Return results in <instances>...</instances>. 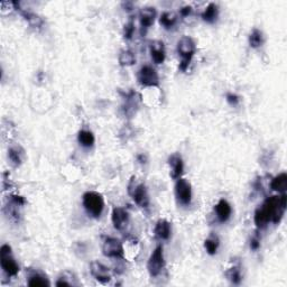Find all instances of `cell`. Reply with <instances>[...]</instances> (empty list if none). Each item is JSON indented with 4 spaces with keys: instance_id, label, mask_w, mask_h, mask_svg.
I'll return each instance as SVG.
<instances>
[{
    "instance_id": "obj_1",
    "label": "cell",
    "mask_w": 287,
    "mask_h": 287,
    "mask_svg": "<svg viewBox=\"0 0 287 287\" xmlns=\"http://www.w3.org/2000/svg\"><path fill=\"white\" fill-rule=\"evenodd\" d=\"M286 201L287 197L285 193H282L280 196H269L265 200L260 207L265 212V214L267 215L269 222L278 224L282 221L286 211Z\"/></svg>"
},
{
    "instance_id": "obj_2",
    "label": "cell",
    "mask_w": 287,
    "mask_h": 287,
    "mask_svg": "<svg viewBox=\"0 0 287 287\" xmlns=\"http://www.w3.org/2000/svg\"><path fill=\"white\" fill-rule=\"evenodd\" d=\"M82 205L90 218L99 219L104 210V198L98 192H86L82 195Z\"/></svg>"
},
{
    "instance_id": "obj_3",
    "label": "cell",
    "mask_w": 287,
    "mask_h": 287,
    "mask_svg": "<svg viewBox=\"0 0 287 287\" xmlns=\"http://www.w3.org/2000/svg\"><path fill=\"white\" fill-rule=\"evenodd\" d=\"M176 51H178V54L181 56L179 68L182 72H185L196 53L195 41L190 36L181 37L178 42V45H176Z\"/></svg>"
},
{
    "instance_id": "obj_4",
    "label": "cell",
    "mask_w": 287,
    "mask_h": 287,
    "mask_svg": "<svg viewBox=\"0 0 287 287\" xmlns=\"http://www.w3.org/2000/svg\"><path fill=\"white\" fill-rule=\"evenodd\" d=\"M128 194L141 209H148L151 200H149L147 188L144 182L137 180L136 176H131L128 183Z\"/></svg>"
},
{
    "instance_id": "obj_5",
    "label": "cell",
    "mask_w": 287,
    "mask_h": 287,
    "mask_svg": "<svg viewBox=\"0 0 287 287\" xmlns=\"http://www.w3.org/2000/svg\"><path fill=\"white\" fill-rule=\"evenodd\" d=\"M0 264L3 273L8 277H15L20 271L19 265L12 256V249L9 245H2L0 248Z\"/></svg>"
},
{
    "instance_id": "obj_6",
    "label": "cell",
    "mask_w": 287,
    "mask_h": 287,
    "mask_svg": "<svg viewBox=\"0 0 287 287\" xmlns=\"http://www.w3.org/2000/svg\"><path fill=\"white\" fill-rule=\"evenodd\" d=\"M122 95H123L122 112L125 114V117L128 119L134 118L137 111H138L139 105L141 103V95L135 90H130Z\"/></svg>"
},
{
    "instance_id": "obj_7",
    "label": "cell",
    "mask_w": 287,
    "mask_h": 287,
    "mask_svg": "<svg viewBox=\"0 0 287 287\" xmlns=\"http://www.w3.org/2000/svg\"><path fill=\"white\" fill-rule=\"evenodd\" d=\"M174 193L176 201L183 206H189L192 202V187L187 179L180 178L176 180Z\"/></svg>"
},
{
    "instance_id": "obj_8",
    "label": "cell",
    "mask_w": 287,
    "mask_h": 287,
    "mask_svg": "<svg viewBox=\"0 0 287 287\" xmlns=\"http://www.w3.org/2000/svg\"><path fill=\"white\" fill-rule=\"evenodd\" d=\"M137 81L141 87L153 88L160 86V76L151 65H143L137 73Z\"/></svg>"
},
{
    "instance_id": "obj_9",
    "label": "cell",
    "mask_w": 287,
    "mask_h": 287,
    "mask_svg": "<svg viewBox=\"0 0 287 287\" xmlns=\"http://www.w3.org/2000/svg\"><path fill=\"white\" fill-rule=\"evenodd\" d=\"M165 267V259L164 253H163V246L158 245L152 255L149 256L147 262V271L151 277H156L161 274L163 268Z\"/></svg>"
},
{
    "instance_id": "obj_10",
    "label": "cell",
    "mask_w": 287,
    "mask_h": 287,
    "mask_svg": "<svg viewBox=\"0 0 287 287\" xmlns=\"http://www.w3.org/2000/svg\"><path fill=\"white\" fill-rule=\"evenodd\" d=\"M102 253L105 257L113 259H123L125 257V249L122 242L112 237H105L102 245Z\"/></svg>"
},
{
    "instance_id": "obj_11",
    "label": "cell",
    "mask_w": 287,
    "mask_h": 287,
    "mask_svg": "<svg viewBox=\"0 0 287 287\" xmlns=\"http://www.w3.org/2000/svg\"><path fill=\"white\" fill-rule=\"evenodd\" d=\"M26 204V201L23 196L12 194L9 197L7 205L5 207V213L10 221L19 223L20 221V207Z\"/></svg>"
},
{
    "instance_id": "obj_12",
    "label": "cell",
    "mask_w": 287,
    "mask_h": 287,
    "mask_svg": "<svg viewBox=\"0 0 287 287\" xmlns=\"http://www.w3.org/2000/svg\"><path fill=\"white\" fill-rule=\"evenodd\" d=\"M90 273L101 284H108L111 281V272L102 263L95 260L90 264Z\"/></svg>"
},
{
    "instance_id": "obj_13",
    "label": "cell",
    "mask_w": 287,
    "mask_h": 287,
    "mask_svg": "<svg viewBox=\"0 0 287 287\" xmlns=\"http://www.w3.org/2000/svg\"><path fill=\"white\" fill-rule=\"evenodd\" d=\"M156 9L154 7H145L139 11V21H140V27H141V36H144L147 33L148 28L154 24L156 18Z\"/></svg>"
},
{
    "instance_id": "obj_14",
    "label": "cell",
    "mask_w": 287,
    "mask_h": 287,
    "mask_svg": "<svg viewBox=\"0 0 287 287\" xmlns=\"http://www.w3.org/2000/svg\"><path fill=\"white\" fill-rule=\"evenodd\" d=\"M111 221L116 230L123 231L129 224V213L123 207H114L111 213Z\"/></svg>"
},
{
    "instance_id": "obj_15",
    "label": "cell",
    "mask_w": 287,
    "mask_h": 287,
    "mask_svg": "<svg viewBox=\"0 0 287 287\" xmlns=\"http://www.w3.org/2000/svg\"><path fill=\"white\" fill-rule=\"evenodd\" d=\"M169 165H170V175L173 180H178L180 178H182L183 171H184V163L183 158L180 155L179 153H174L170 155L169 160Z\"/></svg>"
},
{
    "instance_id": "obj_16",
    "label": "cell",
    "mask_w": 287,
    "mask_h": 287,
    "mask_svg": "<svg viewBox=\"0 0 287 287\" xmlns=\"http://www.w3.org/2000/svg\"><path fill=\"white\" fill-rule=\"evenodd\" d=\"M149 53H151L153 62L156 65H161L164 63L166 57L164 43L161 41H154L151 44V46H149Z\"/></svg>"
},
{
    "instance_id": "obj_17",
    "label": "cell",
    "mask_w": 287,
    "mask_h": 287,
    "mask_svg": "<svg viewBox=\"0 0 287 287\" xmlns=\"http://www.w3.org/2000/svg\"><path fill=\"white\" fill-rule=\"evenodd\" d=\"M11 5L15 7V9L17 11L20 12V15L24 17V18L28 21L29 25L32 26L34 28H41L43 26V20L39 16H37L36 14H34L33 11H29L27 9H24V8L20 7V3L19 2H16V1H12Z\"/></svg>"
},
{
    "instance_id": "obj_18",
    "label": "cell",
    "mask_w": 287,
    "mask_h": 287,
    "mask_svg": "<svg viewBox=\"0 0 287 287\" xmlns=\"http://www.w3.org/2000/svg\"><path fill=\"white\" fill-rule=\"evenodd\" d=\"M214 212L215 214H217V218L218 220L221 223H224L229 221V219L231 218V214H232V207L230 205V203H229L227 200H220L217 205L214 206Z\"/></svg>"
},
{
    "instance_id": "obj_19",
    "label": "cell",
    "mask_w": 287,
    "mask_h": 287,
    "mask_svg": "<svg viewBox=\"0 0 287 287\" xmlns=\"http://www.w3.org/2000/svg\"><path fill=\"white\" fill-rule=\"evenodd\" d=\"M154 233L160 240H169L172 233L171 223L165 219H160L154 228Z\"/></svg>"
},
{
    "instance_id": "obj_20",
    "label": "cell",
    "mask_w": 287,
    "mask_h": 287,
    "mask_svg": "<svg viewBox=\"0 0 287 287\" xmlns=\"http://www.w3.org/2000/svg\"><path fill=\"white\" fill-rule=\"evenodd\" d=\"M8 158L12 166L19 167L24 163L25 160V151L20 145H15L8 149Z\"/></svg>"
},
{
    "instance_id": "obj_21",
    "label": "cell",
    "mask_w": 287,
    "mask_h": 287,
    "mask_svg": "<svg viewBox=\"0 0 287 287\" xmlns=\"http://www.w3.org/2000/svg\"><path fill=\"white\" fill-rule=\"evenodd\" d=\"M201 17H202V19L207 24L215 23L219 17V7L217 3H214V2L209 3L204 9V11L202 12Z\"/></svg>"
},
{
    "instance_id": "obj_22",
    "label": "cell",
    "mask_w": 287,
    "mask_h": 287,
    "mask_svg": "<svg viewBox=\"0 0 287 287\" xmlns=\"http://www.w3.org/2000/svg\"><path fill=\"white\" fill-rule=\"evenodd\" d=\"M271 189L273 191L278 192V193H285L287 190V174L285 172H282L278 175H276L275 178H273L271 182Z\"/></svg>"
},
{
    "instance_id": "obj_23",
    "label": "cell",
    "mask_w": 287,
    "mask_h": 287,
    "mask_svg": "<svg viewBox=\"0 0 287 287\" xmlns=\"http://www.w3.org/2000/svg\"><path fill=\"white\" fill-rule=\"evenodd\" d=\"M95 136L92 131L87 129H81L78 132V143L85 148H91L95 145Z\"/></svg>"
},
{
    "instance_id": "obj_24",
    "label": "cell",
    "mask_w": 287,
    "mask_h": 287,
    "mask_svg": "<svg viewBox=\"0 0 287 287\" xmlns=\"http://www.w3.org/2000/svg\"><path fill=\"white\" fill-rule=\"evenodd\" d=\"M27 284L29 286L37 287V286H50L51 283L48 282L47 278L39 272H32L27 277Z\"/></svg>"
},
{
    "instance_id": "obj_25",
    "label": "cell",
    "mask_w": 287,
    "mask_h": 287,
    "mask_svg": "<svg viewBox=\"0 0 287 287\" xmlns=\"http://www.w3.org/2000/svg\"><path fill=\"white\" fill-rule=\"evenodd\" d=\"M248 43H249V46L251 48H255V50L262 47L265 43L264 33L258 28H254L253 30H251V33L249 34Z\"/></svg>"
},
{
    "instance_id": "obj_26",
    "label": "cell",
    "mask_w": 287,
    "mask_h": 287,
    "mask_svg": "<svg viewBox=\"0 0 287 287\" xmlns=\"http://www.w3.org/2000/svg\"><path fill=\"white\" fill-rule=\"evenodd\" d=\"M178 23V16L174 12L164 11L160 17V24L163 28L172 29Z\"/></svg>"
},
{
    "instance_id": "obj_27",
    "label": "cell",
    "mask_w": 287,
    "mask_h": 287,
    "mask_svg": "<svg viewBox=\"0 0 287 287\" xmlns=\"http://www.w3.org/2000/svg\"><path fill=\"white\" fill-rule=\"evenodd\" d=\"M219 246H220V239L217 235H214V233L210 235V237L206 238L204 241V247H205L206 253L211 256H214L218 253Z\"/></svg>"
},
{
    "instance_id": "obj_28",
    "label": "cell",
    "mask_w": 287,
    "mask_h": 287,
    "mask_svg": "<svg viewBox=\"0 0 287 287\" xmlns=\"http://www.w3.org/2000/svg\"><path fill=\"white\" fill-rule=\"evenodd\" d=\"M226 276L233 285H239L242 281V274L240 265H233L226 272Z\"/></svg>"
},
{
    "instance_id": "obj_29",
    "label": "cell",
    "mask_w": 287,
    "mask_h": 287,
    "mask_svg": "<svg viewBox=\"0 0 287 287\" xmlns=\"http://www.w3.org/2000/svg\"><path fill=\"white\" fill-rule=\"evenodd\" d=\"M254 222L256 224V227H257V230H264V229H266L269 224V220L267 218V215L265 214V212L262 210V207L260 206L255 211Z\"/></svg>"
},
{
    "instance_id": "obj_30",
    "label": "cell",
    "mask_w": 287,
    "mask_h": 287,
    "mask_svg": "<svg viewBox=\"0 0 287 287\" xmlns=\"http://www.w3.org/2000/svg\"><path fill=\"white\" fill-rule=\"evenodd\" d=\"M119 64L121 66H131L136 64V54L130 50H122L119 54Z\"/></svg>"
},
{
    "instance_id": "obj_31",
    "label": "cell",
    "mask_w": 287,
    "mask_h": 287,
    "mask_svg": "<svg viewBox=\"0 0 287 287\" xmlns=\"http://www.w3.org/2000/svg\"><path fill=\"white\" fill-rule=\"evenodd\" d=\"M135 34V23L132 19H129V21L123 26V38L126 41H130Z\"/></svg>"
},
{
    "instance_id": "obj_32",
    "label": "cell",
    "mask_w": 287,
    "mask_h": 287,
    "mask_svg": "<svg viewBox=\"0 0 287 287\" xmlns=\"http://www.w3.org/2000/svg\"><path fill=\"white\" fill-rule=\"evenodd\" d=\"M259 248H260V236H259V232L256 231L250 239V249L256 251Z\"/></svg>"
},
{
    "instance_id": "obj_33",
    "label": "cell",
    "mask_w": 287,
    "mask_h": 287,
    "mask_svg": "<svg viewBox=\"0 0 287 287\" xmlns=\"http://www.w3.org/2000/svg\"><path fill=\"white\" fill-rule=\"evenodd\" d=\"M226 99H227V102L230 105H232V107H237V105L240 102L239 96H238L236 94H233V92H228L226 96Z\"/></svg>"
},
{
    "instance_id": "obj_34",
    "label": "cell",
    "mask_w": 287,
    "mask_h": 287,
    "mask_svg": "<svg viewBox=\"0 0 287 287\" xmlns=\"http://www.w3.org/2000/svg\"><path fill=\"white\" fill-rule=\"evenodd\" d=\"M193 8L191 6H184L180 9V15L182 17H188L189 15H191Z\"/></svg>"
},
{
    "instance_id": "obj_35",
    "label": "cell",
    "mask_w": 287,
    "mask_h": 287,
    "mask_svg": "<svg viewBox=\"0 0 287 287\" xmlns=\"http://www.w3.org/2000/svg\"><path fill=\"white\" fill-rule=\"evenodd\" d=\"M137 161H138L140 164H146V163H147V155H146V154H138V155H137Z\"/></svg>"
},
{
    "instance_id": "obj_36",
    "label": "cell",
    "mask_w": 287,
    "mask_h": 287,
    "mask_svg": "<svg viewBox=\"0 0 287 287\" xmlns=\"http://www.w3.org/2000/svg\"><path fill=\"white\" fill-rule=\"evenodd\" d=\"M122 6L125 7V10H127V11L132 10V2H123Z\"/></svg>"
}]
</instances>
